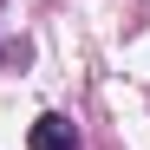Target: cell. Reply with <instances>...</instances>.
Returning <instances> with one entry per match:
<instances>
[{"label":"cell","mask_w":150,"mask_h":150,"mask_svg":"<svg viewBox=\"0 0 150 150\" xmlns=\"http://www.w3.org/2000/svg\"><path fill=\"white\" fill-rule=\"evenodd\" d=\"M33 150H85V144H79V131L65 117H39L33 124Z\"/></svg>","instance_id":"obj_1"}]
</instances>
